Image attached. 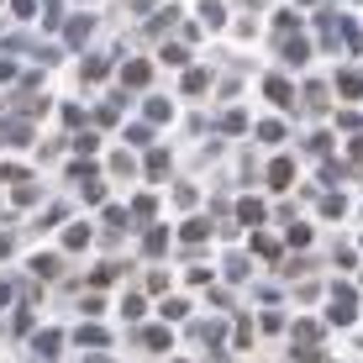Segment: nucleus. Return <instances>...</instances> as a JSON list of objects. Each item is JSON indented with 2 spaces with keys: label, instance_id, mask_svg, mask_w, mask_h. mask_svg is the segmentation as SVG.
<instances>
[{
  "label": "nucleus",
  "instance_id": "nucleus-1",
  "mask_svg": "<svg viewBox=\"0 0 363 363\" xmlns=\"http://www.w3.org/2000/svg\"><path fill=\"white\" fill-rule=\"evenodd\" d=\"M332 321H353V295H347V290L332 295Z\"/></svg>",
  "mask_w": 363,
  "mask_h": 363
},
{
  "label": "nucleus",
  "instance_id": "nucleus-2",
  "mask_svg": "<svg viewBox=\"0 0 363 363\" xmlns=\"http://www.w3.org/2000/svg\"><path fill=\"white\" fill-rule=\"evenodd\" d=\"M290 174H295V164H290V158H274V169H269L274 190H284V184H290Z\"/></svg>",
  "mask_w": 363,
  "mask_h": 363
},
{
  "label": "nucleus",
  "instance_id": "nucleus-3",
  "mask_svg": "<svg viewBox=\"0 0 363 363\" xmlns=\"http://www.w3.org/2000/svg\"><path fill=\"white\" fill-rule=\"evenodd\" d=\"M121 79H127V84H147V64H127V69H121Z\"/></svg>",
  "mask_w": 363,
  "mask_h": 363
},
{
  "label": "nucleus",
  "instance_id": "nucleus-4",
  "mask_svg": "<svg viewBox=\"0 0 363 363\" xmlns=\"http://www.w3.org/2000/svg\"><path fill=\"white\" fill-rule=\"evenodd\" d=\"M269 95L279 100V106H295V100H290V84H284V79H269Z\"/></svg>",
  "mask_w": 363,
  "mask_h": 363
},
{
  "label": "nucleus",
  "instance_id": "nucleus-5",
  "mask_svg": "<svg viewBox=\"0 0 363 363\" xmlns=\"http://www.w3.org/2000/svg\"><path fill=\"white\" fill-rule=\"evenodd\" d=\"M53 347H58V332H43V337H37V353H43V358H53Z\"/></svg>",
  "mask_w": 363,
  "mask_h": 363
},
{
  "label": "nucleus",
  "instance_id": "nucleus-6",
  "mask_svg": "<svg viewBox=\"0 0 363 363\" xmlns=\"http://www.w3.org/2000/svg\"><path fill=\"white\" fill-rule=\"evenodd\" d=\"M79 342H90V347H100V342H106V332H100V327H79Z\"/></svg>",
  "mask_w": 363,
  "mask_h": 363
},
{
  "label": "nucleus",
  "instance_id": "nucleus-7",
  "mask_svg": "<svg viewBox=\"0 0 363 363\" xmlns=\"http://www.w3.org/2000/svg\"><path fill=\"white\" fill-rule=\"evenodd\" d=\"M84 37H90V16H84V21H74V27H69V43H84Z\"/></svg>",
  "mask_w": 363,
  "mask_h": 363
},
{
  "label": "nucleus",
  "instance_id": "nucleus-8",
  "mask_svg": "<svg viewBox=\"0 0 363 363\" xmlns=\"http://www.w3.org/2000/svg\"><path fill=\"white\" fill-rule=\"evenodd\" d=\"M284 58H290V64H306V43H284Z\"/></svg>",
  "mask_w": 363,
  "mask_h": 363
},
{
  "label": "nucleus",
  "instance_id": "nucleus-9",
  "mask_svg": "<svg viewBox=\"0 0 363 363\" xmlns=\"http://www.w3.org/2000/svg\"><path fill=\"white\" fill-rule=\"evenodd\" d=\"M206 84H211V79H206V74H200V69H195V74H190V79H184V90H190V95H200V90H206Z\"/></svg>",
  "mask_w": 363,
  "mask_h": 363
},
{
  "label": "nucleus",
  "instance_id": "nucleus-10",
  "mask_svg": "<svg viewBox=\"0 0 363 363\" xmlns=\"http://www.w3.org/2000/svg\"><path fill=\"white\" fill-rule=\"evenodd\" d=\"M337 84H342V95H358V90H363V79H358V74H342Z\"/></svg>",
  "mask_w": 363,
  "mask_h": 363
},
{
  "label": "nucleus",
  "instance_id": "nucleus-11",
  "mask_svg": "<svg viewBox=\"0 0 363 363\" xmlns=\"http://www.w3.org/2000/svg\"><path fill=\"white\" fill-rule=\"evenodd\" d=\"M90 242V227H69V247H84Z\"/></svg>",
  "mask_w": 363,
  "mask_h": 363
},
{
  "label": "nucleus",
  "instance_id": "nucleus-12",
  "mask_svg": "<svg viewBox=\"0 0 363 363\" xmlns=\"http://www.w3.org/2000/svg\"><path fill=\"white\" fill-rule=\"evenodd\" d=\"M353 158H363V137H358V143H353Z\"/></svg>",
  "mask_w": 363,
  "mask_h": 363
},
{
  "label": "nucleus",
  "instance_id": "nucleus-13",
  "mask_svg": "<svg viewBox=\"0 0 363 363\" xmlns=\"http://www.w3.org/2000/svg\"><path fill=\"white\" fill-rule=\"evenodd\" d=\"M6 247H11V242H6V237H0V258H6Z\"/></svg>",
  "mask_w": 363,
  "mask_h": 363
}]
</instances>
